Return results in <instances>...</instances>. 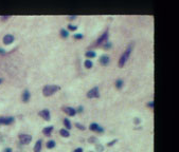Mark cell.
Instances as JSON below:
<instances>
[{
	"label": "cell",
	"instance_id": "25",
	"mask_svg": "<svg viewBox=\"0 0 179 152\" xmlns=\"http://www.w3.org/2000/svg\"><path fill=\"white\" fill-rule=\"evenodd\" d=\"M117 142H118V139H113V141H111V142H109L108 144H107V146H108V147H110V146L114 145V144H116Z\"/></svg>",
	"mask_w": 179,
	"mask_h": 152
},
{
	"label": "cell",
	"instance_id": "31",
	"mask_svg": "<svg viewBox=\"0 0 179 152\" xmlns=\"http://www.w3.org/2000/svg\"><path fill=\"white\" fill-rule=\"evenodd\" d=\"M76 112L82 113V112H83V107H82V106H81V107H78V108H77V110H76Z\"/></svg>",
	"mask_w": 179,
	"mask_h": 152
},
{
	"label": "cell",
	"instance_id": "12",
	"mask_svg": "<svg viewBox=\"0 0 179 152\" xmlns=\"http://www.w3.org/2000/svg\"><path fill=\"white\" fill-rule=\"evenodd\" d=\"M30 97H31V94L29 90H25L22 93V101L23 103H28V101L30 100Z\"/></svg>",
	"mask_w": 179,
	"mask_h": 152
},
{
	"label": "cell",
	"instance_id": "17",
	"mask_svg": "<svg viewBox=\"0 0 179 152\" xmlns=\"http://www.w3.org/2000/svg\"><path fill=\"white\" fill-rule=\"evenodd\" d=\"M84 65H85V68H87V69H91V68H92V65H93V64H92V61H91L90 59H87L84 62Z\"/></svg>",
	"mask_w": 179,
	"mask_h": 152
},
{
	"label": "cell",
	"instance_id": "10",
	"mask_svg": "<svg viewBox=\"0 0 179 152\" xmlns=\"http://www.w3.org/2000/svg\"><path fill=\"white\" fill-rule=\"evenodd\" d=\"M99 60H100V64L102 65H107L109 64V61H110V58H109L108 55H102Z\"/></svg>",
	"mask_w": 179,
	"mask_h": 152
},
{
	"label": "cell",
	"instance_id": "19",
	"mask_svg": "<svg viewBox=\"0 0 179 152\" xmlns=\"http://www.w3.org/2000/svg\"><path fill=\"white\" fill-rule=\"evenodd\" d=\"M61 36H62L63 38H67V37L69 36L68 31L65 30V29H62V30H61Z\"/></svg>",
	"mask_w": 179,
	"mask_h": 152
},
{
	"label": "cell",
	"instance_id": "8",
	"mask_svg": "<svg viewBox=\"0 0 179 152\" xmlns=\"http://www.w3.org/2000/svg\"><path fill=\"white\" fill-rule=\"evenodd\" d=\"M39 114V116H41V117L43 118V119H46V120H49L51 119V115H50V111L49 110H47V109H45V110H41L40 112L38 113Z\"/></svg>",
	"mask_w": 179,
	"mask_h": 152
},
{
	"label": "cell",
	"instance_id": "1",
	"mask_svg": "<svg viewBox=\"0 0 179 152\" xmlns=\"http://www.w3.org/2000/svg\"><path fill=\"white\" fill-rule=\"evenodd\" d=\"M133 46H134V44H129L128 46H127V49L125 50V52L123 53V55L120 57V60H119V64H118L120 68L124 67L126 61L128 60V58L130 56V53H132V51H133Z\"/></svg>",
	"mask_w": 179,
	"mask_h": 152
},
{
	"label": "cell",
	"instance_id": "16",
	"mask_svg": "<svg viewBox=\"0 0 179 152\" xmlns=\"http://www.w3.org/2000/svg\"><path fill=\"white\" fill-rule=\"evenodd\" d=\"M85 56L87 58H94L97 56V54H95V52H93V51H88V52L85 53Z\"/></svg>",
	"mask_w": 179,
	"mask_h": 152
},
{
	"label": "cell",
	"instance_id": "6",
	"mask_svg": "<svg viewBox=\"0 0 179 152\" xmlns=\"http://www.w3.org/2000/svg\"><path fill=\"white\" fill-rule=\"evenodd\" d=\"M89 129H90L91 131L99 132V133H102V132H104V129H103V127H101L100 125H98L97 123H92V124H90Z\"/></svg>",
	"mask_w": 179,
	"mask_h": 152
},
{
	"label": "cell",
	"instance_id": "33",
	"mask_svg": "<svg viewBox=\"0 0 179 152\" xmlns=\"http://www.w3.org/2000/svg\"><path fill=\"white\" fill-rule=\"evenodd\" d=\"M74 152H83V148H77L74 150Z\"/></svg>",
	"mask_w": 179,
	"mask_h": 152
},
{
	"label": "cell",
	"instance_id": "21",
	"mask_svg": "<svg viewBox=\"0 0 179 152\" xmlns=\"http://www.w3.org/2000/svg\"><path fill=\"white\" fill-rule=\"evenodd\" d=\"M122 86H123V80H122V79H118V80L116 81V87H117L118 89H121Z\"/></svg>",
	"mask_w": 179,
	"mask_h": 152
},
{
	"label": "cell",
	"instance_id": "14",
	"mask_svg": "<svg viewBox=\"0 0 179 152\" xmlns=\"http://www.w3.org/2000/svg\"><path fill=\"white\" fill-rule=\"evenodd\" d=\"M41 143H42V141L41 139H38L37 141V143L35 144V146H34V152H40L41 151Z\"/></svg>",
	"mask_w": 179,
	"mask_h": 152
},
{
	"label": "cell",
	"instance_id": "29",
	"mask_svg": "<svg viewBox=\"0 0 179 152\" xmlns=\"http://www.w3.org/2000/svg\"><path fill=\"white\" fill-rule=\"evenodd\" d=\"M11 16L10 15H5V16H1V20H6V19H9Z\"/></svg>",
	"mask_w": 179,
	"mask_h": 152
},
{
	"label": "cell",
	"instance_id": "26",
	"mask_svg": "<svg viewBox=\"0 0 179 152\" xmlns=\"http://www.w3.org/2000/svg\"><path fill=\"white\" fill-rule=\"evenodd\" d=\"M74 38H75V39H82V38H83V34H75Z\"/></svg>",
	"mask_w": 179,
	"mask_h": 152
},
{
	"label": "cell",
	"instance_id": "7",
	"mask_svg": "<svg viewBox=\"0 0 179 152\" xmlns=\"http://www.w3.org/2000/svg\"><path fill=\"white\" fill-rule=\"evenodd\" d=\"M63 111L65 112L67 115H69V116H74L75 114H76V110L73 109L72 107H64Z\"/></svg>",
	"mask_w": 179,
	"mask_h": 152
},
{
	"label": "cell",
	"instance_id": "36",
	"mask_svg": "<svg viewBox=\"0 0 179 152\" xmlns=\"http://www.w3.org/2000/svg\"><path fill=\"white\" fill-rule=\"evenodd\" d=\"M89 142H97V139L93 138V137H91V138H89Z\"/></svg>",
	"mask_w": 179,
	"mask_h": 152
},
{
	"label": "cell",
	"instance_id": "23",
	"mask_svg": "<svg viewBox=\"0 0 179 152\" xmlns=\"http://www.w3.org/2000/svg\"><path fill=\"white\" fill-rule=\"evenodd\" d=\"M68 30H69V31H76V30H77V26H76V25L69 24V25H68Z\"/></svg>",
	"mask_w": 179,
	"mask_h": 152
},
{
	"label": "cell",
	"instance_id": "35",
	"mask_svg": "<svg viewBox=\"0 0 179 152\" xmlns=\"http://www.w3.org/2000/svg\"><path fill=\"white\" fill-rule=\"evenodd\" d=\"M141 120L139 119V118H135V124H140Z\"/></svg>",
	"mask_w": 179,
	"mask_h": 152
},
{
	"label": "cell",
	"instance_id": "5",
	"mask_svg": "<svg viewBox=\"0 0 179 152\" xmlns=\"http://www.w3.org/2000/svg\"><path fill=\"white\" fill-rule=\"evenodd\" d=\"M107 38H108V32H105L104 34H102L101 36L99 37V39L95 41V44H94V45L99 46V45H101L102 43H105V42L107 41Z\"/></svg>",
	"mask_w": 179,
	"mask_h": 152
},
{
	"label": "cell",
	"instance_id": "24",
	"mask_svg": "<svg viewBox=\"0 0 179 152\" xmlns=\"http://www.w3.org/2000/svg\"><path fill=\"white\" fill-rule=\"evenodd\" d=\"M75 126H76V127L78 128V129H81V130H85V129H86V128H85L84 126H83V125L78 124V123H76V124H75Z\"/></svg>",
	"mask_w": 179,
	"mask_h": 152
},
{
	"label": "cell",
	"instance_id": "9",
	"mask_svg": "<svg viewBox=\"0 0 179 152\" xmlns=\"http://www.w3.org/2000/svg\"><path fill=\"white\" fill-rule=\"evenodd\" d=\"M14 123V117L9 116V117H0V125H10Z\"/></svg>",
	"mask_w": 179,
	"mask_h": 152
},
{
	"label": "cell",
	"instance_id": "2",
	"mask_svg": "<svg viewBox=\"0 0 179 152\" xmlns=\"http://www.w3.org/2000/svg\"><path fill=\"white\" fill-rule=\"evenodd\" d=\"M59 90H61V88H59L57 85H48L46 87H43L42 94H43V96H51Z\"/></svg>",
	"mask_w": 179,
	"mask_h": 152
},
{
	"label": "cell",
	"instance_id": "27",
	"mask_svg": "<svg viewBox=\"0 0 179 152\" xmlns=\"http://www.w3.org/2000/svg\"><path fill=\"white\" fill-rule=\"evenodd\" d=\"M97 151H99V152H102V151H103V147H102L101 145H98V144H97Z\"/></svg>",
	"mask_w": 179,
	"mask_h": 152
},
{
	"label": "cell",
	"instance_id": "4",
	"mask_svg": "<svg viewBox=\"0 0 179 152\" xmlns=\"http://www.w3.org/2000/svg\"><path fill=\"white\" fill-rule=\"evenodd\" d=\"M19 141L22 145H28L30 144L31 141H32V135H29V134H20L19 135Z\"/></svg>",
	"mask_w": 179,
	"mask_h": 152
},
{
	"label": "cell",
	"instance_id": "18",
	"mask_svg": "<svg viewBox=\"0 0 179 152\" xmlns=\"http://www.w3.org/2000/svg\"><path fill=\"white\" fill-rule=\"evenodd\" d=\"M64 125H65V127H66V130L71 129V123H70V120L68 118L64 119Z\"/></svg>",
	"mask_w": 179,
	"mask_h": 152
},
{
	"label": "cell",
	"instance_id": "20",
	"mask_svg": "<svg viewBox=\"0 0 179 152\" xmlns=\"http://www.w3.org/2000/svg\"><path fill=\"white\" fill-rule=\"evenodd\" d=\"M55 145H56V144H55L54 141H49V142L47 143V145H46V146H47L48 149H52V148L55 147Z\"/></svg>",
	"mask_w": 179,
	"mask_h": 152
},
{
	"label": "cell",
	"instance_id": "32",
	"mask_svg": "<svg viewBox=\"0 0 179 152\" xmlns=\"http://www.w3.org/2000/svg\"><path fill=\"white\" fill-rule=\"evenodd\" d=\"M5 54V51L3 49H0V55H4Z\"/></svg>",
	"mask_w": 179,
	"mask_h": 152
},
{
	"label": "cell",
	"instance_id": "34",
	"mask_svg": "<svg viewBox=\"0 0 179 152\" xmlns=\"http://www.w3.org/2000/svg\"><path fill=\"white\" fill-rule=\"evenodd\" d=\"M3 152H13V151H12L11 148H6V149H4V151H3Z\"/></svg>",
	"mask_w": 179,
	"mask_h": 152
},
{
	"label": "cell",
	"instance_id": "15",
	"mask_svg": "<svg viewBox=\"0 0 179 152\" xmlns=\"http://www.w3.org/2000/svg\"><path fill=\"white\" fill-rule=\"evenodd\" d=\"M59 133H61V135L63 136V137H69V136H70L69 131L66 130V129H61V130H59Z\"/></svg>",
	"mask_w": 179,
	"mask_h": 152
},
{
	"label": "cell",
	"instance_id": "11",
	"mask_svg": "<svg viewBox=\"0 0 179 152\" xmlns=\"http://www.w3.org/2000/svg\"><path fill=\"white\" fill-rule=\"evenodd\" d=\"M14 41V36L11 34H6L4 37H3V42H4L5 44H10L12 42Z\"/></svg>",
	"mask_w": 179,
	"mask_h": 152
},
{
	"label": "cell",
	"instance_id": "28",
	"mask_svg": "<svg viewBox=\"0 0 179 152\" xmlns=\"http://www.w3.org/2000/svg\"><path fill=\"white\" fill-rule=\"evenodd\" d=\"M76 17H77L76 15H70V16H68V19H69V20H74Z\"/></svg>",
	"mask_w": 179,
	"mask_h": 152
},
{
	"label": "cell",
	"instance_id": "37",
	"mask_svg": "<svg viewBox=\"0 0 179 152\" xmlns=\"http://www.w3.org/2000/svg\"><path fill=\"white\" fill-rule=\"evenodd\" d=\"M2 81H3V79H2V78H0V85L2 84Z\"/></svg>",
	"mask_w": 179,
	"mask_h": 152
},
{
	"label": "cell",
	"instance_id": "22",
	"mask_svg": "<svg viewBox=\"0 0 179 152\" xmlns=\"http://www.w3.org/2000/svg\"><path fill=\"white\" fill-rule=\"evenodd\" d=\"M111 46H112V44H111V42L106 41L105 43H104V49H105V50H108V49H110Z\"/></svg>",
	"mask_w": 179,
	"mask_h": 152
},
{
	"label": "cell",
	"instance_id": "3",
	"mask_svg": "<svg viewBox=\"0 0 179 152\" xmlns=\"http://www.w3.org/2000/svg\"><path fill=\"white\" fill-rule=\"evenodd\" d=\"M87 97H88V98H98V97H100L99 88L94 87V88L91 89V90H89L88 93H87Z\"/></svg>",
	"mask_w": 179,
	"mask_h": 152
},
{
	"label": "cell",
	"instance_id": "13",
	"mask_svg": "<svg viewBox=\"0 0 179 152\" xmlns=\"http://www.w3.org/2000/svg\"><path fill=\"white\" fill-rule=\"evenodd\" d=\"M53 129L54 128L52 127V126H49V127H46L45 129L42 130V133L45 134L46 136H50L51 135V133H52V131H53Z\"/></svg>",
	"mask_w": 179,
	"mask_h": 152
},
{
	"label": "cell",
	"instance_id": "30",
	"mask_svg": "<svg viewBox=\"0 0 179 152\" xmlns=\"http://www.w3.org/2000/svg\"><path fill=\"white\" fill-rule=\"evenodd\" d=\"M147 107H149V108H153V107H154V103H153V101H149V103L147 104Z\"/></svg>",
	"mask_w": 179,
	"mask_h": 152
}]
</instances>
